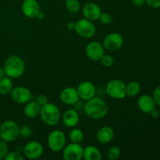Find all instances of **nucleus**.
<instances>
[{
  "mask_svg": "<svg viewBox=\"0 0 160 160\" xmlns=\"http://www.w3.org/2000/svg\"><path fill=\"white\" fill-rule=\"evenodd\" d=\"M156 104L152 96L149 95H143L139 97L138 100V107L141 112L149 114L154 109H156Z\"/></svg>",
  "mask_w": 160,
  "mask_h": 160,
  "instance_id": "18",
  "label": "nucleus"
},
{
  "mask_svg": "<svg viewBox=\"0 0 160 160\" xmlns=\"http://www.w3.org/2000/svg\"><path fill=\"white\" fill-rule=\"evenodd\" d=\"M85 53L87 57L90 60L97 62L101 59L105 54V48L103 45L97 41H92L89 42L85 48Z\"/></svg>",
  "mask_w": 160,
  "mask_h": 160,
  "instance_id": "11",
  "label": "nucleus"
},
{
  "mask_svg": "<svg viewBox=\"0 0 160 160\" xmlns=\"http://www.w3.org/2000/svg\"><path fill=\"white\" fill-rule=\"evenodd\" d=\"M145 3L153 9L160 8V0H145Z\"/></svg>",
  "mask_w": 160,
  "mask_h": 160,
  "instance_id": "34",
  "label": "nucleus"
},
{
  "mask_svg": "<svg viewBox=\"0 0 160 160\" xmlns=\"http://www.w3.org/2000/svg\"><path fill=\"white\" fill-rule=\"evenodd\" d=\"M24 156H23V153L20 152L14 151L11 152H8L5 157V160H23Z\"/></svg>",
  "mask_w": 160,
  "mask_h": 160,
  "instance_id": "29",
  "label": "nucleus"
},
{
  "mask_svg": "<svg viewBox=\"0 0 160 160\" xmlns=\"http://www.w3.org/2000/svg\"><path fill=\"white\" fill-rule=\"evenodd\" d=\"M65 6L67 11L71 13L78 12L81 7L79 0H65Z\"/></svg>",
  "mask_w": 160,
  "mask_h": 160,
  "instance_id": "25",
  "label": "nucleus"
},
{
  "mask_svg": "<svg viewBox=\"0 0 160 160\" xmlns=\"http://www.w3.org/2000/svg\"><path fill=\"white\" fill-rule=\"evenodd\" d=\"M120 155H121V151H120V148L115 146V145L108 148L107 152H106V156H107V159L109 160L118 159L120 157Z\"/></svg>",
  "mask_w": 160,
  "mask_h": 160,
  "instance_id": "26",
  "label": "nucleus"
},
{
  "mask_svg": "<svg viewBox=\"0 0 160 160\" xmlns=\"http://www.w3.org/2000/svg\"><path fill=\"white\" fill-rule=\"evenodd\" d=\"M98 20H99L103 25H109L110 24L111 22H112V17L110 13H109V12H102Z\"/></svg>",
  "mask_w": 160,
  "mask_h": 160,
  "instance_id": "31",
  "label": "nucleus"
},
{
  "mask_svg": "<svg viewBox=\"0 0 160 160\" xmlns=\"http://www.w3.org/2000/svg\"><path fill=\"white\" fill-rule=\"evenodd\" d=\"M19 137V126L15 121L6 120L0 125V138L6 142H12Z\"/></svg>",
  "mask_w": 160,
  "mask_h": 160,
  "instance_id": "4",
  "label": "nucleus"
},
{
  "mask_svg": "<svg viewBox=\"0 0 160 160\" xmlns=\"http://www.w3.org/2000/svg\"><path fill=\"white\" fill-rule=\"evenodd\" d=\"M84 134L82 130L76 128V127L72 128L71 131L69 133V139H70V142L81 144L84 141Z\"/></svg>",
  "mask_w": 160,
  "mask_h": 160,
  "instance_id": "24",
  "label": "nucleus"
},
{
  "mask_svg": "<svg viewBox=\"0 0 160 160\" xmlns=\"http://www.w3.org/2000/svg\"><path fill=\"white\" fill-rule=\"evenodd\" d=\"M44 147L41 142L38 141H31L28 142L23 147V155L28 159H39L43 155Z\"/></svg>",
  "mask_w": 160,
  "mask_h": 160,
  "instance_id": "9",
  "label": "nucleus"
},
{
  "mask_svg": "<svg viewBox=\"0 0 160 160\" xmlns=\"http://www.w3.org/2000/svg\"><path fill=\"white\" fill-rule=\"evenodd\" d=\"M102 12L100 6L95 2L87 3L82 9V13L84 18L93 22L98 20Z\"/></svg>",
  "mask_w": 160,
  "mask_h": 160,
  "instance_id": "16",
  "label": "nucleus"
},
{
  "mask_svg": "<svg viewBox=\"0 0 160 160\" xmlns=\"http://www.w3.org/2000/svg\"><path fill=\"white\" fill-rule=\"evenodd\" d=\"M31 135H32V129L31 127L28 126V125H23V126L19 128V137L28 138Z\"/></svg>",
  "mask_w": 160,
  "mask_h": 160,
  "instance_id": "27",
  "label": "nucleus"
},
{
  "mask_svg": "<svg viewBox=\"0 0 160 160\" xmlns=\"http://www.w3.org/2000/svg\"><path fill=\"white\" fill-rule=\"evenodd\" d=\"M152 96L156 104L157 105V106H160V85L157 86V87L155 88V90L153 91V93Z\"/></svg>",
  "mask_w": 160,
  "mask_h": 160,
  "instance_id": "32",
  "label": "nucleus"
},
{
  "mask_svg": "<svg viewBox=\"0 0 160 160\" xmlns=\"http://www.w3.org/2000/svg\"><path fill=\"white\" fill-rule=\"evenodd\" d=\"M67 28L69 30V31H74L75 22H73V21L68 22L67 24Z\"/></svg>",
  "mask_w": 160,
  "mask_h": 160,
  "instance_id": "36",
  "label": "nucleus"
},
{
  "mask_svg": "<svg viewBox=\"0 0 160 160\" xmlns=\"http://www.w3.org/2000/svg\"><path fill=\"white\" fill-rule=\"evenodd\" d=\"M59 98L67 106H74L79 102L80 100L77 88L73 87H67L62 89L59 94Z\"/></svg>",
  "mask_w": 160,
  "mask_h": 160,
  "instance_id": "14",
  "label": "nucleus"
},
{
  "mask_svg": "<svg viewBox=\"0 0 160 160\" xmlns=\"http://www.w3.org/2000/svg\"><path fill=\"white\" fill-rule=\"evenodd\" d=\"M115 136L114 130L109 126H103L96 134V139L100 144H108L113 139Z\"/></svg>",
  "mask_w": 160,
  "mask_h": 160,
  "instance_id": "19",
  "label": "nucleus"
},
{
  "mask_svg": "<svg viewBox=\"0 0 160 160\" xmlns=\"http://www.w3.org/2000/svg\"><path fill=\"white\" fill-rule=\"evenodd\" d=\"M42 122L49 127L57 125L61 120V112L59 108L54 103L48 102L41 107L40 115Z\"/></svg>",
  "mask_w": 160,
  "mask_h": 160,
  "instance_id": "3",
  "label": "nucleus"
},
{
  "mask_svg": "<svg viewBox=\"0 0 160 160\" xmlns=\"http://www.w3.org/2000/svg\"><path fill=\"white\" fill-rule=\"evenodd\" d=\"M124 43L123 36L117 32H112L108 34L104 38L102 42L103 47L108 51L115 52L120 49Z\"/></svg>",
  "mask_w": 160,
  "mask_h": 160,
  "instance_id": "8",
  "label": "nucleus"
},
{
  "mask_svg": "<svg viewBox=\"0 0 160 160\" xmlns=\"http://www.w3.org/2000/svg\"><path fill=\"white\" fill-rule=\"evenodd\" d=\"M74 31L80 37L84 38H91L95 35L96 28L93 21H91L84 17L75 22Z\"/></svg>",
  "mask_w": 160,
  "mask_h": 160,
  "instance_id": "7",
  "label": "nucleus"
},
{
  "mask_svg": "<svg viewBox=\"0 0 160 160\" xmlns=\"http://www.w3.org/2000/svg\"><path fill=\"white\" fill-rule=\"evenodd\" d=\"M134 6H137V7H141V6H144L145 3V0H131Z\"/></svg>",
  "mask_w": 160,
  "mask_h": 160,
  "instance_id": "35",
  "label": "nucleus"
},
{
  "mask_svg": "<svg viewBox=\"0 0 160 160\" xmlns=\"http://www.w3.org/2000/svg\"><path fill=\"white\" fill-rule=\"evenodd\" d=\"M22 12L28 18H36L40 12V6L37 0H24L21 6Z\"/></svg>",
  "mask_w": 160,
  "mask_h": 160,
  "instance_id": "15",
  "label": "nucleus"
},
{
  "mask_svg": "<svg viewBox=\"0 0 160 160\" xmlns=\"http://www.w3.org/2000/svg\"><path fill=\"white\" fill-rule=\"evenodd\" d=\"M36 102H37L41 106H45V105H46L47 103L49 102H48V96L45 95H43V94L38 95L37 98H36Z\"/></svg>",
  "mask_w": 160,
  "mask_h": 160,
  "instance_id": "33",
  "label": "nucleus"
},
{
  "mask_svg": "<svg viewBox=\"0 0 160 160\" xmlns=\"http://www.w3.org/2000/svg\"><path fill=\"white\" fill-rule=\"evenodd\" d=\"M106 92L114 99H123L126 96V84L120 79H112L106 85Z\"/></svg>",
  "mask_w": 160,
  "mask_h": 160,
  "instance_id": "6",
  "label": "nucleus"
},
{
  "mask_svg": "<svg viewBox=\"0 0 160 160\" xmlns=\"http://www.w3.org/2000/svg\"><path fill=\"white\" fill-rule=\"evenodd\" d=\"M61 118L63 124L69 128H75L80 122L79 113L76 109H73L66 110Z\"/></svg>",
  "mask_w": 160,
  "mask_h": 160,
  "instance_id": "17",
  "label": "nucleus"
},
{
  "mask_svg": "<svg viewBox=\"0 0 160 160\" xmlns=\"http://www.w3.org/2000/svg\"><path fill=\"white\" fill-rule=\"evenodd\" d=\"M150 115L152 116V118H158V117H159V110H157V109H153L152 111L151 112H150Z\"/></svg>",
  "mask_w": 160,
  "mask_h": 160,
  "instance_id": "37",
  "label": "nucleus"
},
{
  "mask_svg": "<svg viewBox=\"0 0 160 160\" xmlns=\"http://www.w3.org/2000/svg\"><path fill=\"white\" fill-rule=\"evenodd\" d=\"M102 158L100 150L93 145H88L84 148L83 159L85 160H101Z\"/></svg>",
  "mask_w": 160,
  "mask_h": 160,
  "instance_id": "21",
  "label": "nucleus"
},
{
  "mask_svg": "<svg viewBox=\"0 0 160 160\" xmlns=\"http://www.w3.org/2000/svg\"><path fill=\"white\" fill-rule=\"evenodd\" d=\"M8 152H9V148H8L7 142L0 138V159H5Z\"/></svg>",
  "mask_w": 160,
  "mask_h": 160,
  "instance_id": "30",
  "label": "nucleus"
},
{
  "mask_svg": "<svg viewBox=\"0 0 160 160\" xmlns=\"http://www.w3.org/2000/svg\"><path fill=\"white\" fill-rule=\"evenodd\" d=\"M6 76L11 79L20 78L25 72V62L21 57L18 56H11L5 61L4 66Z\"/></svg>",
  "mask_w": 160,
  "mask_h": 160,
  "instance_id": "2",
  "label": "nucleus"
},
{
  "mask_svg": "<svg viewBox=\"0 0 160 160\" xmlns=\"http://www.w3.org/2000/svg\"><path fill=\"white\" fill-rule=\"evenodd\" d=\"M45 12L40 11V12H38V14L37 17H36V18L38 19V20H44V19H45Z\"/></svg>",
  "mask_w": 160,
  "mask_h": 160,
  "instance_id": "38",
  "label": "nucleus"
},
{
  "mask_svg": "<svg viewBox=\"0 0 160 160\" xmlns=\"http://www.w3.org/2000/svg\"><path fill=\"white\" fill-rule=\"evenodd\" d=\"M84 148L79 143L70 142L66 145L62 152V158L65 160H81L83 159Z\"/></svg>",
  "mask_w": 160,
  "mask_h": 160,
  "instance_id": "10",
  "label": "nucleus"
},
{
  "mask_svg": "<svg viewBox=\"0 0 160 160\" xmlns=\"http://www.w3.org/2000/svg\"><path fill=\"white\" fill-rule=\"evenodd\" d=\"M11 98L17 104H26L31 101V92L29 88L23 86H17L13 88L10 93Z\"/></svg>",
  "mask_w": 160,
  "mask_h": 160,
  "instance_id": "13",
  "label": "nucleus"
},
{
  "mask_svg": "<svg viewBox=\"0 0 160 160\" xmlns=\"http://www.w3.org/2000/svg\"><path fill=\"white\" fill-rule=\"evenodd\" d=\"M77 91L79 95L80 99L83 101H88L96 95V87L92 82L84 81L80 83L77 88Z\"/></svg>",
  "mask_w": 160,
  "mask_h": 160,
  "instance_id": "12",
  "label": "nucleus"
},
{
  "mask_svg": "<svg viewBox=\"0 0 160 160\" xmlns=\"http://www.w3.org/2000/svg\"><path fill=\"white\" fill-rule=\"evenodd\" d=\"M13 88V84L10 78L5 76L0 80V95H8Z\"/></svg>",
  "mask_w": 160,
  "mask_h": 160,
  "instance_id": "22",
  "label": "nucleus"
},
{
  "mask_svg": "<svg viewBox=\"0 0 160 160\" xmlns=\"http://www.w3.org/2000/svg\"><path fill=\"white\" fill-rule=\"evenodd\" d=\"M42 106L36 101H29L27 102L23 109V113L28 118L34 119L40 115Z\"/></svg>",
  "mask_w": 160,
  "mask_h": 160,
  "instance_id": "20",
  "label": "nucleus"
},
{
  "mask_svg": "<svg viewBox=\"0 0 160 160\" xmlns=\"http://www.w3.org/2000/svg\"><path fill=\"white\" fill-rule=\"evenodd\" d=\"M84 111L86 115L92 120H101L106 117L109 112V106L104 99L95 96L85 102Z\"/></svg>",
  "mask_w": 160,
  "mask_h": 160,
  "instance_id": "1",
  "label": "nucleus"
},
{
  "mask_svg": "<svg viewBox=\"0 0 160 160\" xmlns=\"http://www.w3.org/2000/svg\"><path fill=\"white\" fill-rule=\"evenodd\" d=\"M100 62H101V64L105 67H111L114 63V59L112 56L110 55H103L102 57L100 59Z\"/></svg>",
  "mask_w": 160,
  "mask_h": 160,
  "instance_id": "28",
  "label": "nucleus"
},
{
  "mask_svg": "<svg viewBox=\"0 0 160 160\" xmlns=\"http://www.w3.org/2000/svg\"><path fill=\"white\" fill-rule=\"evenodd\" d=\"M141 91V84L138 81H131L126 84V96L134 98L137 96Z\"/></svg>",
  "mask_w": 160,
  "mask_h": 160,
  "instance_id": "23",
  "label": "nucleus"
},
{
  "mask_svg": "<svg viewBox=\"0 0 160 160\" xmlns=\"http://www.w3.org/2000/svg\"><path fill=\"white\" fill-rule=\"evenodd\" d=\"M6 76V73H5V70L3 67H0V80L2 78Z\"/></svg>",
  "mask_w": 160,
  "mask_h": 160,
  "instance_id": "39",
  "label": "nucleus"
},
{
  "mask_svg": "<svg viewBox=\"0 0 160 160\" xmlns=\"http://www.w3.org/2000/svg\"><path fill=\"white\" fill-rule=\"evenodd\" d=\"M47 144L51 151L54 152H61L67 145V137L64 132L59 130H54L48 135Z\"/></svg>",
  "mask_w": 160,
  "mask_h": 160,
  "instance_id": "5",
  "label": "nucleus"
}]
</instances>
